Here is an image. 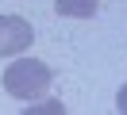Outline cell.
<instances>
[{
  "label": "cell",
  "instance_id": "obj_1",
  "mask_svg": "<svg viewBox=\"0 0 127 115\" xmlns=\"http://www.w3.org/2000/svg\"><path fill=\"white\" fill-rule=\"evenodd\" d=\"M50 81H54V73H50L42 61H35V58H19V61H12V65L4 69V92L16 96V100L42 96V92L50 88Z\"/></svg>",
  "mask_w": 127,
  "mask_h": 115
},
{
  "label": "cell",
  "instance_id": "obj_2",
  "mask_svg": "<svg viewBox=\"0 0 127 115\" xmlns=\"http://www.w3.org/2000/svg\"><path fill=\"white\" fill-rule=\"evenodd\" d=\"M35 42L31 35V23L19 19V15H0V58H8V54H19Z\"/></svg>",
  "mask_w": 127,
  "mask_h": 115
},
{
  "label": "cell",
  "instance_id": "obj_4",
  "mask_svg": "<svg viewBox=\"0 0 127 115\" xmlns=\"http://www.w3.org/2000/svg\"><path fill=\"white\" fill-rule=\"evenodd\" d=\"M116 107H119V111H123V115H127V84H123V88H119V92H116Z\"/></svg>",
  "mask_w": 127,
  "mask_h": 115
},
{
  "label": "cell",
  "instance_id": "obj_3",
  "mask_svg": "<svg viewBox=\"0 0 127 115\" xmlns=\"http://www.w3.org/2000/svg\"><path fill=\"white\" fill-rule=\"evenodd\" d=\"M100 8V0H58V15H73V19H89Z\"/></svg>",
  "mask_w": 127,
  "mask_h": 115
}]
</instances>
